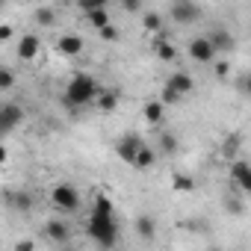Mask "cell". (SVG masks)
I'll list each match as a JSON object with an SVG mask.
<instances>
[{
	"label": "cell",
	"instance_id": "6da1fadb",
	"mask_svg": "<svg viewBox=\"0 0 251 251\" xmlns=\"http://www.w3.org/2000/svg\"><path fill=\"white\" fill-rule=\"evenodd\" d=\"M86 230H89V239L98 248H103V251L115 248V242H118V225H115V216H112V201L106 195H98L95 198Z\"/></svg>",
	"mask_w": 251,
	"mask_h": 251
},
{
	"label": "cell",
	"instance_id": "7a4b0ae2",
	"mask_svg": "<svg viewBox=\"0 0 251 251\" xmlns=\"http://www.w3.org/2000/svg\"><path fill=\"white\" fill-rule=\"evenodd\" d=\"M100 92H103V89L98 86L95 77H89V74H74V77L68 80V86H65V103H68V106H86V103H95Z\"/></svg>",
	"mask_w": 251,
	"mask_h": 251
},
{
	"label": "cell",
	"instance_id": "3957f363",
	"mask_svg": "<svg viewBox=\"0 0 251 251\" xmlns=\"http://www.w3.org/2000/svg\"><path fill=\"white\" fill-rule=\"evenodd\" d=\"M50 201H53L56 210H65V213H74L80 207V195H77V189L71 183H56L50 189Z\"/></svg>",
	"mask_w": 251,
	"mask_h": 251
},
{
	"label": "cell",
	"instance_id": "277c9868",
	"mask_svg": "<svg viewBox=\"0 0 251 251\" xmlns=\"http://www.w3.org/2000/svg\"><path fill=\"white\" fill-rule=\"evenodd\" d=\"M145 148V142L136 136V133H127V136H121L118 142H115V154L124 160V163H136V157H139V151Z\"/></svg>",
	"mask_w": 251,
	"mask_h": 251
},
{
	"label": "cell",
	"instance_id": "5b68a950",
	"mask_svg": "<svg viewBox=\"0 0 251 251\" xmlns=\"http://www.w3.org/2000/svg\"><path fill=\"white\" fill-rule=\"evenodd\" d=\"M169 15H172V21H177V24H192V21L201 15V6H198V3H189V0H177V3L169 6Z\"/></svg>",
	"mask_w": 251,
	"mask_h": 251
},
{
	"label": "cell",
	"instance_id": "8992f818",
	"mask_svg": "<svg viewBox=\"0 0 251 251\" xmlns=\"http://www.w3.org/2000/svg\"><path fill=\"white\" fill-rule=\"evenodd\" d=\"M189 56L195 59V62H201V65H207V62H216V48L210 45V39L207 36H201V39H192L189 42Z\"/></svg>",
	"mask_w": 251,
	"mask_h": 251
},
{
	"label": "cell",
	"instance_id": "52a82bcc",
	"mask_svg": "<svg viewBox=\"0 0 251 251\" xmlns=\"http://www.w3.org/2000/svg\"><path fill=\"white\" fill-rule=\"evenodd\" d=\"M21 118H24V109H21L18 103H6L3 109H0V130H3V136L18 127Z\"/></svg>",
	"mask_w": 251,
	"mask_h": 251
},
{
	"label": "cell",
	"instance_id": "ba28073f",
	"mask_svg": "<svg viewBox=\"0 0 251 251\" xmlns=\"http://www.w3.org/2000/svg\"><path fill=\"white\" fill-rule=\"evenodd\" d=\"M230 180H233L242 192H248V195H251V166H248V163L233 160V163H230Z\"/></svg>",
	"mask_w": 251,
	"mask_h": 251
},
{
	"label": "cell",
	"instance_id": "9c48e42d",
	"mask_svg": "<svg viewBox=\"0 0 251 251\" xmlns=\"http://www.w3.org/2000/svg\"><path fill=\"white\" fill-rule=\"evenodd\" d=\"M207 39H210V45L216 48V53H227V50H233V48H236L233 36H230V33L225 30V27H216V30H213V33H210Z\"/></svg>",
	"mask_w": 251,
	"mask_h": 251
},
{
	"label": "cell",
	"instance_id": "30bf717a",
	"mask_svg": "<svg viewBox=\"0 0 251 251\" xmlns=\"http://www.w3.org/2000/svg\"><path fill=\"white\" fill-rule=\"evenodd\" d=\"M42 233H45L50 242H68V236H71L68 225H65V222H59V219H50V222H45Z\"/></svg>",
	"mask_w": 251,
	"mask_h": 251
},
{
	"label": "cell",
	"instance_id": "8fae6325",
	"mask_svg": "<svg viewBox=\"0 0 251 251\" xmlns=\"http://www.w3.org/2000/svg\"><path fill=\"white\" fill-rule=\"evenodd\" d=\"M56 50H59L62 56H77V53H83V39H80L77 33H65V36L56 42Z\"/></svg>",
	"mask_w": 251,
	"mask_h": 251
},
{
	"label": "cell",
	"instance_id": "7c38bea8",
	"mask_svg": "<svg viewBox=\"0 0 251 251\" xmlns=\"http://www.w3.org/2000/svg\"><path fill=\"white\" fill-rule=\"evenodd\" d=\"M166 86H172V89L183 98V95H192L195 80H192V74H186V71H175V74L169 77V83H166Z\"/></svg>",
	"mask_w": 251,
	"mask_h": 251
},
{
	"label": "cell",
	"instance_id": "4fadbf2b",
	"mask_svg": "<svg viewBox=\"0 0 251 251\" xmlns=\"http://www.w3.org/2000/svg\"><path fill=\"white\" fill-rule=\"evenodd\" d=\"M39 50H42V39L33 36V33H27V36L18 42V56H21V59H36Z\"/></svg>",
	"mask_w": 251,
	"mask_h": 251
},
{
	"label": "cell",
	"instance_id": "5bb4252c",
	"mask_svg": "<svg viewBox=\"0 0 251 251\" xmlns=\"http://www.w3.org/2000/svg\"><path fill=\"white\" fill-rule=\"evenodd\" d=\"M118 89H103L100 95H98V100H95V106L100 109V112H112L115 106H118Z\"/></svg>",
	"mask_w": 251,
	"mask_h": 251
},
{
	"label": "cell",
	"instance_id": "9a60e30c",
	"mask_svg": "<svg viewBox=\"0 0 251 251\" xmlns=\"http://www.w3.org/2000/svg\"><path fill=\"white\" fill-rule=\"evenodd\" d=\"M163 115H166V103H163V100H151V103L142 106V118H145L148 124H160Z\"/></svg>",
	"mask_w": 251,
	"mask_h": 251
},
{
	"label": "cell",
	"instance_id": "2e32d148",
	"mask_svg": "<svg viewBox=\"0 0 251 251\" xmlns=\"http://www.w3.org/2000/svg\"><path fill=\"white\" fill-rule=\"evenodd\" d=\"M136 233H139L142 239H154V236H157V225H154V219H151L148 213H142V216L136 219Z\"/></svg>",
	"mask_w": 251,
	"mask_h": 251
},
{
	"label": "cell",
	"instance_id": "e0dca14e",
	"mask_svg": "<svg viewBox=\"0 0 251 251\" xmlns=\"http://www.w3.org/2000/svg\"><path fill=\"white\" fill-rule=\"evenodd\" d=\"M154 53H157V59H163V62H172V59L177 56V50H175V45H172L169 39H157Z\"/></svg>",
	"mask_w": 251,
	"mask_h": 251
},
{
	"label": "cell",
	"instance_id": "ac0fdd59",
	"mask_svg": "<svg viewBox=\"0 0 251 251\" xmlns=\"http://www.w3.org/2000/svg\"><path fill=\"white\" fill-rule=\"evenodd\" d=\"M86 18H89V24H92L95 30H103V27H109V15H106V6L86 12Z\"/></svg>",
	"mask_w": 251,
	"mask_h": 251
},
{
	"label": "cell",
	"instance_id": "d6986e66",
	"mask_svg": "<svg viewBox=\"0 0 251 251\" xmlns=\"http://www.w3.org/2000/svg\"><path fill=\"white\" fill-rule=\"evenodd\" d=\"M6 201H9V204H15L18 210H30V207H33L30 192H15V189H9V192H6Z\"/></svg>",
	"mask_w": 251,
	"mask_h": 251
},
{
	"label": "cell",
	"instance_id": "ffe728a7",
	"mask_svg": "<svg viewBox=\"0 0 251 251\" xmlns=\"http://www.w3.org/2000/svg\"><path fill=\"white\" fill-rule=\"evenodd\" d=\"M33 18H36V24H42V27H53V21H56V12H53L50 6H39V9L33 12Z\"/></svg>",
	"mask_w": 251,
	"mask_h": 251
},
{
	"label": "cell",
	"instance_id": "44dd1931",
	"mask_svg": "<svg viewBox=\"0 0 251 251\" xmlns=\"http://www.w3.org/2000/svg\"><path fill=\"white\" fill-rule=\"evenodd\" d=\"M142 27L151 30V33H160V30H163V15H160V12H145V15H142Z\"/></svg>",
	"mask_w": 251,
	"mask_h": 251
},
{
	"label": "cell",
	"instance_id": "7402d4cb",
	"mask_svg": "<svg viewBox=\"0 0 251 251\" xmlns=\"http://www.w3.org/2000/svg\"><path fill=\"white\" fill-rule=\"evenodd\" d=\"M239 142H242V139H239V136H233V133H230V136H227V139H225V145H222V154H225V157H227V160H230V163H233V160H236V151H239Z\"/></svg>",
	"mask_w": 251,
	"mask_h": 251
},
{
	"label": "cell",
	"instance_id": "603a6c76",
	"mask_svg": "<svg viewBox=\"0 0 251 251\" xmlns=\"http://www.w3.org/2000/svg\"><path fill=\"white\" fill-rule=\"evenodd\" d=\"M154 163H157V154H154V151L145 145V148L139 151V157H136V163H133V166H136V169H151Z\"/></svg>",
	"mask_w": 251,
	"mask_h": 251
},
{
	"label": "cell",
	"instance_id": "cb8c5ba5",
	"mask_svg": "<svg viewBox=\"0 0 251 251\" xmlns=\"http://www.w3.org/2000/svg\"><path fill=\"white\" fill-rule=\"evenodd\" d=\"M172 186H175L177 192H192V189H195V180H192L189 175H175Z\"/></svg>",
	"mask_w": 251,
	"mask_h": 251
},
{
	"label": "cell",
	"instance_id": "d4e9b609",
	"mask_svg": "<svg viewBox=\"0 0 251 251\" xmlns=\"http://www.w3.org/2000/svg\"><path fill=\"white\" fill-rule=\"evenodd\" d=\"M15 86V74L12 68H0V92H9Z\"/></svg>",
	"mask_w": 251,
	"mask_h": 251
},
{
	"label": "cell",
	"instance_id": "484cf974",
	"mask_svg": "<svg viewBox=\"0 0 251 251\" xmlns=\"http://www.w3.org/2000/svg\"><path fill=\"white\" fill-rule=\"evenodd\" d=\"M160 148H163L166 154H175V151H177V139H175L172 133H163V136H160Z\"/></svg>",
	"mask_w": 251,
	"mask_h": 251
},
{
	"label": "cell",
	"instance_id": "4316f807",
	"mask_svg": "<svg viewBox=\"0 0 251 251\" xmlns=\"http://www.w3.org/2000/svg\"><path fill=\"white\" fill-rule=\"evenodd\" d=\"M98 33H100L103 42H118V36H121V30H118L115 24H109V27H103V30H98Z\"/></svg>",
	"mask_w": 251,
	"mask_h": 251
},
{
	"label": "cell",
	"instance_id": "83f0119b",
	"mask_svg": "<svg viewBox=\"0 0 251 251\" xmlns=\"http://www.w3.org/2000/svg\"><path fill=\"white\" fill-rule=\"evenodd\" d=\"M160 100H163L166 106H172V103H177V100H180V95H177L172 86H163V95H160Z\"/></svg>",
	"mask_w": 251,
	"mask_h": 251
},
{
	"label": "cell",
	"instance_id": "f1b7e54d",
	"mask_svg": "<svg viewBox=\"0 0 251 251\" xmlns=\"http://www.w3.org/2000/svg\"><path fill=\"white\" fill-rule=\"evenodd\" d=\"M239 89H242V95L251 98V74H242V77H239Z\"/></svg>",
	"mask_w": 251,
	"mask_h": 251
},
{
	"label": "cell",
	"instance_id": "f546056e",
	"mask_svg": "<svg viewBox=\"0 0 251 251\" xmlns=\"http://www.w3.org/2000/svg\"><path fill=\"white\" fill-rule=\"evenodd\" d=\"M213 68H216V77H227L230 74V65L227 62H213Z\"/></svg>",
	"mask_w": 251,
	"mask_h": 251
},
{
	"label": "cell",
	"instance_id": "4dcf8cb0",
	"mask_svg": "<svg viewBox=\"0 0 251 251\" xmlns=\"http://www.w3.org/2000/svg\"><path fill=\"white\" fill-rule=\"evenodd\" d=\"M9 39H12V27L3 24V27H0V42H9Z\"/></svg>",
	"mask_w": 251,
	"mask_h": 251
},
{
	"label": "cell",
	"instance_id": "1f68e13d",
	"mask_svg": "<svg viewBox=\"0 0 251 251\" xmlns=\"http://www.w3.org/2000/svg\"><path fill=\"white\" fill-rule=\"evenodd\" d=\"M33 248H36V245H33L30 239H21V242L15 245V251H33Z\"/></svg>",
	"mask_w": 251,
	"mask_h": 251
},
{
	"label": "cell",
	"instance_id": "d6a6232c",
	"mask_svg": "<svg viewBox=\"0 0 251 251\" xmlns=\"http://www.w3.org/2000/svg\"><path fill=\"white\" fill-rule=\"evenodd\" d=\"M124 9H127V12H139L142 6H139V3H124Z\"/></svg>",
	"mask_w": 251,
	"mask_h": 251
},
{
	"label": "cell",
	"instance_id": "836d02e7",
	"mask_svg": "<svg viewBox=\"0 0 251 251\" xmlns=\"http://www.w3.org/2000/svg\"><path fill=\"white\" fill-rule=\"evenodd\" d=\"M62 251H77V248H62Z\"/></svg>",
	"mask_w": 251,
	"mask_h": 251
}]
</instances>
